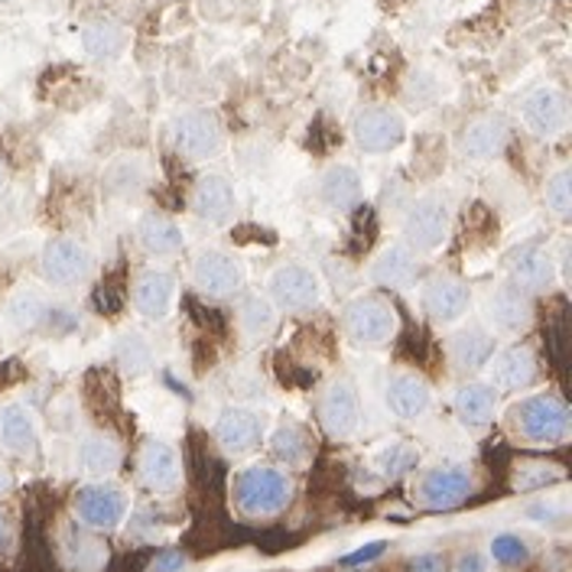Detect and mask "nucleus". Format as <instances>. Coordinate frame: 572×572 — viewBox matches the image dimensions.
Instances as JSON below:
<instances>
[{"instance_id": "obj_41", "label": "nucleus", "mask_w": 572, "mask_h": 572, "mask_svg": "<svg viewBox=\"0 0 572 572\" xmlns=\"http://www.w3.org/2000/svg\"><path fill=\"white\" fill-rule=\"evenodd\" d=\"M183 563H186V557H183L179 550H166V553H160V557L153 560L150 572H176L183 570Z\"/></svg>"}, {"instance_id": "obj_6", "label": "nucleus", "mask_w": 572, "mask_h": 572, "mask_svg": "<svg viewBox=\"0 0 572 572\" xmlns=\"http://www.w3.org/2000/svg\"><path fill=\"white\" fill-rule=\"evenodd\" d=\"M270 293L283 310H310L319 300V280L310 267L287 264L270 277Z\"/></svg>"}, {"instance_id": "obj_7", "label": "nucleus", "mask_w": 572, "mask_h": 572, "mask_svg": "<svg viewBox=\"0 0 572 572\" xmlns=\"http://www.w3.org/2000/svg\"><path fill=\"white\" fill-rule=\"evenodd\" d=\"M176 143L186 156L192 160H206L215 156L222 147V124L219 117L209 112H192V115L176 120Z\"/></svg>"}, {"instance_id": "obj_22", "label": "nucleus", "mask_w": 572, "mask_h": 572, "mask_svg": "<svg viewBox=\"0 0 572 572\" xmlns=\"http://www.w3.org/2000/svg\"><path fill=\"white\" fill-rule=\"evenodd\" d=\"M491 319L501 332H521L530 323V300L517 287H501L491 296Z\"/></svg>"}, {"instance_id": "obj_29", "label": "nucleus", "mask_w": 572, "mask_h": 572, "mask_svg": "<svg viewBox=\"0 0 572 572\" xmlns=\"http://www.w3.org/2000/svg\"><path fill=\"white\" fill-rule=\"evenodd\" d=\"M82 46L95 59H115L124 49V30L112 20H95L82 30Z\"/></svg>"}, {"instance_id": "obj_30", "label": "nucleus", "mask_w": 572, "mask_h": 572, "mask_svg": "<svg viewBox=\"0 0 572 572\" xmlns=\"http://www.w3.org/2000/svg\"><path fill=\"white\" fill-rule=\"evenodd\" d=\"M494 351V342L481 332V329H462L456 339H453V358H456L458 367H481Z\"/></svg>"}, {"instance_id": "obj_17", "label": "nucleus", "mask_w": 572, "mask_h": 572, "mask_svg": "<svg viewBox=\"0 0 572 572\" xmlns=\"http://www.w3.org/2000/svg\"><path fill=\"white\" fill-rule=\"evenodd\" d=\"M192 209L206 222H225L234 209V189L225 176H202L192 196Z\"/></svg>"}, {"instance_id": "obj_16", "label": "nucleus", "mask_w": 572, "mask_h": 572, "mask_svg": "<svg viewBox=\"0 0 572 572\" xmlns=\"http://www.w3.org/2000/svg\"><path fill=\"white\" fill-rule=\"evenodd\" d=\"M140 478L150 491H173L179 481V458L166 443H150L140 456Z\"/></svg>"}, {"instance_id": "obj_19", "label": "nucleus", "mask_w": 572, "mask_h": 572, "mask_svg": "<svg viewBox=\"0 0 572 572\" xmlns=\"http://www.w3.org/2000/svg\"><path fill=\"white\" fill-rule=\"evenodd\" d=\"M222 450L229 453H247L260 443V420L250 410H225L215 430Z\"/></svg>"}, {"instance_id": "obj_12", "label": "nucleus", "mask_w": 572, "mask_h": 572, "mask_svg": "<svg viewBox=\"0 0 572 572\" xmlns=\"http://www.w3.org/2000/svg\"><path fill=\"white\" fill-rule=\"evenodd\" d=\"M524 120H527L530 130H537L544 137H553V133H560L567 127L570 105H567V98L557 89H537L524 102Z\"/></svg>"}, {"instance_id": "obj_8", "label": "nucleus", "mask_w": 572, "mask_h": 572, "mask_svg": "<svg viewBox=\"0 0 572 572\" xmlns=\"http://www.w3.org/2000/svg\"><path fill=\"white\" fill-rule=\"evenodd\" d=\"M354 140L367 153L394 150L404 140V120L387 108H367L354 120Z\"/></svg>"}, {"instance_id": "obj_4", "label": "nucleus", "mask_w": 572, "mask_h": 572, "mask_svg": "<svg viewBox=\"0 0 572 572\" xmlns=\"http://www.w3.org/2000/svg\"><path fill=\"white\" fill-rule=\"evenodd\" d=\"M89 267H92L89 247L72 237H52L43 247V277L56 287L79 283L89 273Z\"/></svg>"}, {"instance_id": "obj_1", "label": "nucleus", "mask_w": 572, "mask_h": 572, "mask_svg": "<svg viewBox=\"0 0 572 572\" xmlns=\"http://www.w3.org/2000/svg\"><path fill=\"white\" fill-rule=\"evenodd\" d=\"M234 501L244 514H277L290 501V478L277 468H247L234 485Z\"/></svg>"}, {"instance_id": "obj_40", "label": "nucleus", "mask_w": 572, "mask_h": 572, "mask_svg": "<svg viewBox=\"0 0 572 572\" xmlns=\"http://www.w3.org/2000/svg\"><path fill=\"white\" fill-rule=\"evenodd\" d=\"M407 572H446V563L436 553H423V557H413L407 563Z\"/></svg>"}, {"instance_id": "obj_46", "label": "nucleus", "mask_w": 572, "mask_h": 572, "mask_svg": "<svg viewBox=\"0 0 572 572\" xmlns=\"http://www.w3.org/2000/svg\"><path fill=\"white\" fill-rule=\"evenodd\" d=\"M0 3H7V0H0Z\"/></svg>"}, {"instance_id": "obj_14", "label": "nucleus", "mask_w": 572, "mask_h": 572, "mask_svg": "<svg viewBox=\"0 0 572 572\" xmlns=\"http://www.w3.org/2000/svg\"><path fill=\"white\" fill-rule=\"evenodd\" d=\"M468 287L456 280V277H433L427 287H423V306L433 319L440 323H453L458 319L465 310H468Z\"/></svg>"}, {"instance_id": "obj_34", "label": "nucleus", "mask_w": 572, "mask_h": 572, "mask_svg": "<svg viewBox=\"0 0 572 572\" xmlns=\"http://www.w3.org/2000/svg\"><path fill=\"white\" fill-rule=\"evenodd\" d=\"M117 361L127 374H143V371H150V361H153L150 345L143 342L140 336H124L117 342Z\"/></svg>"}, {"instance_id": "obj_27", "label": "nucleus", "mask_w": 572, "mask_h": 572, "mask_svg": "<svg viewBox=\"0 0 572 572\" xmlns=\"http://www.w3.org/2000/svg\"><path fill=\"white\" fill-rule=\"evenodd\" d=\"M0 440L13 453H33V446H36V427H33V420H30V413L23 407L10 404V407L0 410Z\"/></svg>"}, {"instance_id": "obj_43", "label": "nucleus", "mask_w": 572, "mask_h": 572, "mask_svg": "<svg viewBox=\"0 0 572 572\" xmlns=\"http://www.w3.org/2000/svg\"><path fill=\"white\" fill-rule=\"evenodd\" d=\"M7 481H10V478H7V471H3V465H0V491L7 488Z\"/></svg>"}, {"instance_id": "obj_45", "label": "nucleus", "mask_w": 572, "mask_h": 572, "mask_svg": "<svg viewBox=\"0 0 572 572\" xmlns=\"http://www.w3.org/2000/svg\"><path fill=\"white\" fill-rule=\"evenodd\" d=\"M0 186H3V170H0Z\"/></svg>"}, {"instance_id": "obj_32", "label": "nucleus", "mask_w": 572, "mask_h": 572, "mask_svg": "<svg viewBox=\"0 0 572 572\" xmlns=\"http://www.w3.org/2000/svg\"><path fill=\"white\" fill-rule=\"evenodd\" d=\"M82 465L92 471V475H108L120 465V450H117L112 440L105 436H95L82 446Z\"/></svg>"}, {"instance_id": "obj_44", "label": "nucleus", "mask_w": 572, "mask_h": 572, "mask_svg": "<svg viewBox=\"0 0 572 572\" xmlns=\"http://www.w3.org/2000/svg\"><path fill=\"white\" fill-rule=\"evenodd\" d=\"M3 537H7V524H3V517H0V547H3Z\"/></svg>"}, {"instance_id": "obj_39", "label": "nucleus", "mask_w": 572, "mask_h": 572, "mask_svg": "<svg viewBox=\"0 0 572 572\" xmlns=\"http://www.w3.org/2000/svg\"><path fill=\"white\" fill-rule=\"evenodd\" d=\"M387 550V544L384 540H374V544H367V547H361V550H354V553H348L342 557V567L345 570H358V567H367V563H374L381 553Z\"/></svg>"}, {"instance_id": "obj_33", "label": "nucleus", "mask_w": 572, "mask_h": 572, "mask_svg": "<svg viewBox=\"0 0 572 572\" xmlns=\"http://www.w3.org/2000/svg\"><path fill=\"white\" fill-rule=\"evenodd\" d=\"M7 316L13 319V326L16 329H33L43 316H46V303L36 296V293H16L13 300H10V310H7Z\"/></svg>"}, {"instance_id": "obj_23", "label": "nucleus", "mask_w": 572, "mask_h": 572, "mask_svg": "<svg viewBox=\"0 0 572 572\" xmlns=\"http://www.w3.org/2000/svg\"><path fill=\"white\" fill-rule=\"evenodd\" d=\"M534 377H537V361H534V351L524 348V345L507 348V351L494 361V384L504 387V390H521V387H527Z\"/></svg>"}, {"instance_id": "obj_5", "label": "nucleus", "mask_w": 572, "mask_h": 572, "mask_svg": "<svg viewBox=\"0 0 572 572\" xmlns=\"http://www.w3.org/2000/svg\"><path fill=\"white\" fill-rule=\"evenodd\" d=\"M446 231H450V206L443 196H427L420 199L410 215H407V225L404 234L413 247L420 250H433L446 241Z\"/></svg>"}, {"instance_id": "obj_13", "label": "nucleus", "mask_w": 572, "mask_h": 572, "mask_svg": "<svg viewBox=\"0 0 572 572\" xmlns=\"http://www.w3.org/2000/svg\"><path fill=\"white\" fill-rule=\"evenodd\" d=\"M319 417H323V427L329 430V436H336V440H345V436L354 433V427H358V394L348 381H339L326 390Z\"/></svg>"}, {"instance_id": "obj_18", "label": "nucleus", "mask_w": 572, "mask_h": 572, "mask_svg": "<svg viewBox=\"0 0 572 572\" xmlns=\"http://www.w3.org/2000/svg\"><path fill=\"white\" fill-rule=\"evenodd\" d=\"M511 273L517 290H547L553 280V257L544 247H521L511 257Z\"/></svg>"}, {"instance_id": "obj_24", "label": "nucleus", "mask_w": 572, "mask_h": 572, "mask_svg": "<svg viewBox=\"0 0 572 572\" xmlns=\"http://www.w3.org/2000/svg\"><path fill=\"white\" fill-rule=\"evenodd\" d=\"M137 241L143 244L147 254L170 257L183 247V231L176 229V222H170L166 215H143L137 225Z\"/></svg>"}, {"instance_id": "obj_42", "label": "nucleus", "mask_w": 572, "mask_h": 572, "mask_svg": "<svg viewBox=\"0 0 572 572\" xmlns=\"http://www.w3.org/2000/svg\"><path fill=\"white\" fill-rule=\"evenodd\" d=\"M458 572H485V563H481V557H475V553H468L462 563H458Z\"/></svg>"}, {"instance_id": "obj_9", "label": "nucleus", "mask_w": 572, "mask_h": 572, "mask_svg": "<svg viewBox=\"0 0 572 572\" xmlns=\"http://www.w3.org/2000/svg\"><path fill=\"white\" fill-rule=\"evenodd\" d=\"M244 280V267L225 250H206L196 260V283L209 296H231Z\"/></svg>"}, {"instance_id": "obj_28", "label": "nucleus", "mask_w": 572, "mask_h": 572, "mask_svg": "<svg viewBox=\"0 0 572 572\" xmlns=\"http://www.w3.org/2000/svg\"><path fill=\"white\" fill-rule=\"evenodd\" d=\"M413 270H417V260H413L410 247H404V244L387 247V250L377 257V264H374V277H377L384 287H390V290L407 287V283L413 280Z\"/></svg>"}, {"instance_id": "obj_38", "label": "nucleus", "mask_w": 572, "mask_h": 572, "mask_svg": "<svg viewBox=\"0 0 572 572\" xmlns=\"http://www.w3.org/2000/svg\"><path fill=\"white\" fill-rule=\"evenodd\" d=\"M413 465H417V453H413L410 446H390V450L381 456V468H384V475H390V478L404 475V471L413 468Z\"/></svg>"}, {"instance_id": "obj_31", "label": "nucleus", "mask_w": 572, "mask_h": 572, "mask_svg": "<svg viewBox=\"0 0 572 572\" xmlns=\"http://www.w3.org/2000/svg\"><path fill=\"white\" fill-rule=\"evenodd\" d=\"M270 450H273V456L280 458V462H287V465H300V462H306L310 456V436L296 427V423H283L277 433H273V440H270Z\"/></svg>"}, {"instance_id": "obj_26", "label": "nucleus", "mask_w": 572, "mask_h": 572, "mask_svg": "<svg viewBox=\"0 0 572 572\" xmlns=\"http://www.w3.org/2000/svg\"><path fill=\"white\" fill-rule=\"evenodd\" d=\"M319 192L332 209L348 212L361 199V179L351 166H332V170H326V176L319 183Z\"/></svg>"}, {"instance_id": "obj_25", "label": "nucleus", "mask_w": 572, "mask_h": 572, "mask_svg": "<svg viewBox=\"0 0 572 572\" xmlns=\"http://www.w3.org/2000/svg\"><path fill=\"white\" fill-rule=\"evenodd\" d=\"M456 413L465 427H485L494 417V390L488 384H465L456 390Z\"/></svg>"}, {"instance_id": "obj_21", "label": "nucleus", "mask_w": 572, "mask_h": 572, "mask_svg": "<svg viewBox=\"0 0 572 572\" xmlns=\"http://www.w3.org/2000/svg\"><path fill=\"white\" fill-rule=\"evenodd\" d=\"M504 140H507V124L501 117H481V120L468 124V130L462 137V150L471 160H488V156L501 153Z\"/></svg>"}, {"instance_id": "obj_20", "label": "nucleus", "mask_w": 572, "mask_h": 572, "mask_svg": "<svg viewBox=\"0 0 572 572\" xmlns=\"http://www.w3.org/2000/svg\"><path fill=\"white\" fill-rule=\"evenodd\" d=\"M387 404L397 417L413 420L430 407V384L417 374H400L387 387Z\"/></svg>"}, {"instance_id": "obj_37", "label": "nucleus", "mask_w": 572, "mask_h": 572, "mask_svg": "<svg viewBox=\"0 0 572 572\" xmlns=\"http://www.w3.org/2000/svg\"><path fill=\"white\" fill-rule=\"evenodd\" d=\"M491 557H494L501 567H521V563L527 560V547H524L521 537L501 534V537H494V544H491Z\"/></svg>"}, {"instance_id": "obj_35", "label": "nucleus", "mask_w": 572, "mask_h": 572, "mask_svg": "<svg viewBox=\"0 0 572 572\" xmlns=\"http://www.w3.org/2000/svg\"><path fill=\"white\" fill-rule=\"evenodd\" d=\"M241 319H244L247 336H264V332H270V326H273V310H270L267 300L247 296V300L241 303Z\"/></svg>"}, {"instance_id": "obj_3", "label": "nucleus", "mask_w": 572, "mask_h": 572, "mask_svg": "<svg viewBox=\"0 0 572 572\" xmlns=\"http://www.w3.org/2000/svg\"><path fill=\"white\" fill-rule=\"evenodd\" d=\"M394 326H397V313L390 310V303H384L377 296H361V300L348 303V310H345V329L354 342H387L394 336Z\"/></svg>"}, {"instance_id": "obj_10", "label": "nucleus", "mask_w": 572, "mask_h": 572, "mask_svg": "<svg viewBox=\"0 0 572 572\" xmlns=\"http://www.w3.org/2000/svg\"><path fill=\"white\" fill-rule=\"evenodd\" d=\"M75 511H79V517L85 524L108 530V527L120 524V517L127 511V501H124V494L117 488H112V485H89V488H82L75 494Z\"/></svg>"}, {"instance_id": "obj_36", "label": "nucleus", "mask_w": 572, "mask_h": 572, "mask_svg": "<svg viewBox=\"0 0 572 572\" xmlns=\"http://www.w3.org/2000/svg\"><path fill=\"white\" fill-rule=\"evenodd\" d=\"M547 206L553 209V215L570 219L572 215V176L563 170L547 183Z\"/></svg>"}, {"instance_id": "obj_2", "label": "nucleus", "mask_w": 572, "mask_h": 572, "mask_svg": "<svg viewBox=\"0 0 572 572\" xmlns=\"http://www.w3.org/2000/svg\"><path fill=\"white\" fill-rule=\"evenodd\" d=\"M517 427L530 443H563L570 436V410L560 397L540 394L517 407Z\"/></svg>"}, {"instance_id": "obj_15", "label": "nucleus", "mask_w": 572, "mask_h": 572, "mask_svg": "<svg viewBox=\"0 0 572 572\" xmlns=\"http://www.w3.org/2000/svg\"><path fill=\"white\" fill-rule=\"evenodd\" d=\"M173 293H176L173 273H166V270H150V273H143V277L137 280V287H133V306H137L143 316L160 319V316H166V310H170V303H173Z\"/></svg>"}, {"instance_id": "obj_11", "label": "nucleus", "mask_w": 572, "mask_h": 572, "mask_svg": "<svg viewBox=\"0 0 572 572\" xmlns=\"http://www.w3.org/2000/svg\"><path fill=\"white\" fill-rule=\"evenodd\" d=\"M471 491V475L458 465H446V468H433L423 485H420V498L427 507H436V511H446V507H456L468 498Z\"/></svg>"}]
</instances>
